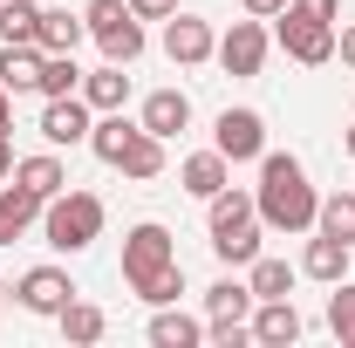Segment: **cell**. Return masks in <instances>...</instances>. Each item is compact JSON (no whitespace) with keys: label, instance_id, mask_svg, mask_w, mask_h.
Masks as SVG:
<instances>
[{"label":"cell","instance_id":"5bb4252c","mask_svg":"<svg viewBox=\"0 0 355 348\" xmlns=\"http://www.w3.org/2000/svg\"><path fill=\"white\" fill-rule=\"evenodd\" d=\"M253 342H266V348L301 342V314H294V301H253Z\"/></svg>","mask_w":355,"mask_h":348},{"label":"cell","instance_id":"277c9868","mask_svg":"<svg viewBox=\"0 0 355 348\" xmlns=\"http://www.w3.org/2000/svg\"><path fill=\"white\" fill-rule=\"evenodd\" d=\"M212 150H219L225 164H253V157H266L260 110H219V123H212Z\"/></svg>","mask_w":355,"mask_h":348},{"label":"cell","instance_id":"8fae6325","mask_svg":"<svg viewBox=\"0 0 355 348\" xmlns=\"http://www.w3.org/2000/svg\"><path fill=\"white\" fill-rule=\"evenodd\" d=\"M150 137H178L191 123V96L184 89H157V96H144V116H137Z\"/></svg>","mask_w":355,"mask_h":348},{"label":"cell","instance_id":"4316f807","mask_svg":"<svg viewBox=\"0 0 355 348\" xmlns=\"http://www.w3.org/2000/svg\"><path fill=\"white\" fill-rule=\"evenodd\" d=\"M328 328H335L342 348H355V280H335V294H328Z\"/></svg>","mask_w":355,"mask_h":348},{"label":"cell","instance_id":"8992f818","mask_svg":"<svg viewBox=\"0 0 355 348\" xmlns=\"http://www.w3.org/2000/svg\"><path fill=\"white\" fill-rule=\"evenodd\" d=\"M164 55H171L178 69H198V62H212V55H219L212 21H198V14H171V21H164Z\"/></svg>","mask_w":355,"mask_h":348},{"label":"cell","instance_id":"2e32d148","mask_svg":"<svg viewBox=\"0 0 355 348\" xmlns=\"http://www.w3.org/2000/svg\"><path fill=\"white\" fill-rule=\"evenodd\" d=\"M89 35L83 14H69V7H42V55H76Z\"/></svg>","mask_w":355,"mask_h":348},{"label":"cell","instance_id":"83f0119b","mask_svg":"<svg viewBox=\"0 0 355 348\" xmlns=\"http://www.w3.org/2000/svg\"><path fill=\"white\" fill-rule=\"evenodd\" d=\"M76 89H83L76 55H42V96H76Z\"/></svg>","mask_w":355,"mask_h":348},{"label":"cell","instance_id":"52a82bcc","mask_svg":"<svg viewBox=\"0 0 355 348\" xmlns=\"http://www.w3.org/2000/svg\"><path fill=\"white\" fill-rule=\"evenodd\" d=\"M89 130H96V110H89L83 96H48V110H42V137L55 143V150H76V143H89Z\"/></svg>","mask_w":355,"mask_h":348},{"label":"cell","instance_id":"30bf717a","mask_svg":"<svg viewBox=\"0 0 355 348\" xmlns=\"http://www.w3.org/2000/svg\"><path fill=\"white\" fill-rule=\"evenodd\" d=\"M42 205L48 198H35L28 184L7 177V184H0V246H14L21 232H35V225H42Z\"/></svg>","mask_w":355,"mask_h":348},{"label":"cell","instance_id":"4fadbf2b","mask_svg":"<svg viewBox=\"0 0 355 348\" xmlns=\"http://www.w3.org/2000/svg\"><path fill=\"white\" fill-rule=\"evenodd\" d=\"M349 253L355 246H342V239H308V253H301V273L308 280H321V287H335V280H349Z\"/></svg>","mask_w":355,"mask_h":348},{"label":"cell","instance_id":"f1b7e54d","mask_svg":"<svg viewBox=\"0 0 355 348\" xmlns=\"http://www.w3.org/2000/svg\"><path fill=\"white\" fill-rule=\"evenodd\" d=\"M103 55H110V62H123V69H130L137 55H144V21H116V28H110V35H103Z\"/></svg>","mask_w":355,"mask_h":348},{"label":"cell","instance_id":"836d02e7","mask_svg":"<svg viewBox=\"0 0 355 348\" xmlns=\"http://www.w3.org/2000/svg\"><path fill=\"white\" fill-rule=\"evenodd\" d=\"M239 7H246V14H253V21H273V14H280V7H287V0H239Z\"/></svg>","mask_w":355,"mask_h":348},{"label":"cell","instance_id":"9a60e30c","mask_svg":"<svg viewBox=\"0 0 355 348\" xmlns=\"http://www.w3.org/2000/svg\"><path fill=\"white\" fill-rule=\"evenodd\" d=\"M137 130H144V123H130L123 110H103V123L89 130V150H96L103 164H123V150L137 143Z\"/></svg>","mask_w":355,"mask_h":348},{"label":"cell","instance_id":"44dd1931","mask_svg":"<svg viewBox=\"0 0 355 348\" xmlns=\"http://www.w3.org/2000/svg\"><path fill=\"white\" fill-rule=\"evenodd\" d=\"M14 184H28L35 198H55L62 184H69V171H62V157H14Z\"/></svg>","mask_w":355,"mask_h":348},{"label":"cell","instance_id":"4dcf8cb0","mask_svg":"<svg viewBox=\"0 0 355 348\" xmlns=\"http://www.w3.org/2000/svg\"><path fill=\"white\" fill-rule=\"evenodd\" d=\"M178 294H184V273H178V266H164V273H157V280H150V287H144L137 301H150V307H171Z\"/></svg>","mask_w":355,"mask_h":348},{"label":"cell","instance_id":"d590c367","mask_svg":"<svg viewBox=\"0 0 355 348\" xmlns=\"http://www.w3.org/2000/svg\"><path fill=\"white\" fill-rule=\"evenodd\" d=\"M7 123H14V89H0V137H7Z\"/></svg>","mask_w":355,"mask_h":348},{"label":"cell","instance_id":"e0dca14e","mask_svg":"<svg viewBox=\"0 0 355 348\" xmlns=\"http://www.w3.org/2000/svg\"><path fill=\"white\" fill-rule=\"evenodd\" d=\"M150 342H157V348H198V342H205V321L178 314V301H171V307L150 314Z\"/></svg>","mask_w":355,"mask_h":348},{"label":"cell","instance_id":"8d00e7d4","mask_svg":"<svg viewBox=\"0 0 355 348\" xmlns=\"http://www.w3.org/2000/svg\"><path fill=\"white\" fill-rule=\"evenodd\" d=\"M14 177V150H7V137H0V184Z\"/></svg>","mask_w":355,"mask_h":348},{"label":"cell","instance_id":"e575fe53","mask_svg":"<svg viewBox=\"0 0 355 348\" xmlns=\"http://www.w3.org/2000/svg\"><path fill=\"white\" fill-rule=\"evenodd\" d=\"M335 55H342V62L355 69V28H335Z\"/></svg>","mask_w":355,"mask_h":348},{"label":"cell","instance_id":"9c48e42d","mask_svg":"<svg viewBox=\"0 0 355 348\" xmlns=\"http://www.w3.org/2000/svg\"><path fill=\"white\" fill-rule=\"evenodd\" d=\"M219 62H225V76H260V62H266V28L246 14V21H232L219 35Z\"/></svg>","mask_w":355,"mask_h":348},{"label":"cell","instance_id":"6da1fadb","mask_svg":"<svg viewBox=\"0 0 355 348\" xmlns=\"http://www.w3.org/2000/svg\"><path fill=\"white\" fill-rule=\"evenodd\" d=\"M253 205H260V225H273V232H308L314 212H321L301 157H287V150H266L260 157V191H253Z\"/></svg>","mask_w":355,"mask_h":348},{"label":"cell","instance_id":"603a6c76","mask_svg":"<svg viewBox=\"0 0 355 348\" xmlns=\"http://www.w3.org/2000/svg\"><path fill=\"white\" fill-rule=\"evenodd\" d=\"M314 225H321L328 239H342V246H355V191H335V198H321V212H314Z\"/></svg>","mask_w":355,"mask_h":348},{"label":"cell","instance_id":"3957f363","mask_svg":"<svg viewBox=\"0 0 355 348\" xmlns=\"http://www.w3.org/2000/svg\"><path fill=\"white\" fill-rule=\"evenodd\" d=\"M164 266H178V246H171V232L157 225V218H144V225H130L123 232V280H130V294H144Z\"/></svg>","mask_w":355,"mask_h":348},{"label":"cell","instance_id":"7402d4cb","mask_svg":"<svg viewBox=\"0 0 355 348\" xmlns=\"http://www.w3.org/2000/svg\"><path fill=\"white\" fill-rule=\"evenodd\" d=\"M205 314H212V321H246V314H253V287H246V280L205 287Z\"/></svg>","mask_w":355,"mask_h":348},{"label":"cell","instance_id":"5b68a950","mask_svg":"<svg viewBox=\"0 0 355 348\" xmlns=\"http://www.w3.org/2000/svg\"><path fill=\"white\" fill-rule=\"evenodd\" d=\"M273 21H280V35H273V42L287 48V55H294L301 69H321V62H335V28H328V21H308V14H287V7H280Z\"/></svg>","mask_w":355,"mask_h":348},{"label":"cell","instance_id":"d6a6232c","mask_svg":"<svg viewBox=\"0 0 355 348\" xmlns=\"http://www.w3.org/2000/svg\"><path fill=\"white\" fill-rule=\"evenodd\" d=\"M130 14H137V21H171L178 0H130Z\"/></svg>","mask_w":355,"mask_h":348},{"label":"cell","instance_id":"7a4b0ae2","mask_svg":"<svg viewBox=\"0 0 355 348\" xmlns=\"http://www.w3.org/2000/svg\"><path fill=\"white\" fill-rule=\"evenodd\" d=\"M96 232H103V198L96 191H55L42 205V239L55 246V253H83V246H96Z\"/></svg>","mask_w":355,"mask_h":348},{"label":"cell","instance_id":"7c38bea8","mask_svg":"<svg viewBox=\"0 0 355 348\" xmlns=\"http://www.w3.org/2000/svg\"><path fill=\"white\" fill-rule=\"evenodd\" d=\"M178 184H184L191 198H219L225 184H232V164H225L219 150H198V157H184V164H178Z\"/></svg>","mask_w":355,"mask_h":348},{"label":"cell","instance_id":"ac0fdd59","mask_svg":"<svg viewBox=\"0 0 355 348\" xmlns=\"http://www.w3.org/2000/svg\"><path fill=\"white\" fill-rule=\"evenodd\" d=\"M0 42L42 48V7L35 0H0Z\"/></svg>","mask_w":355,"mask_h":348},{"label":"cell","instance_id":"f546056e","mask_svg":"<svg viewBox=\"0 0 355 348\" xmlns=\"http://www.w3.org/2000/svg\"><path fill=\"white\" fill-rule=\"evenodd\" d=\"M83 21H89V35L103 42L116 21H130V0H89V7H83Z\"/></svg>","mask_w":355,"mask_h":348},{"label":"cell","instance_id":"484cf974","mask_svg":"<svg viewBox=\"0 0 355 348\" xmlns=\"http://www.w3.org/2000/svg\"><path fill=\"white\" fill-rule=\"evenodd\" d=\"M55 321H62V335H69V342H103V328H110V321H103V307H89V301H69Z\"/></svg>","mask_w":355,"mask_h":348},{"label":"cell","instance_id":"1f68e13d","mask_svg":"<svg viewBox=\"0 0 355 348\" xmlns=\"http://www.w3.org/2000/svg\"><path fill=\"white\" fill-rule=\"evenodd\" d=\"M287 14H308V21H328V28H335L342 0H287Z\"/></svg>","mask_w":355,"mask_h":348},{"label":"cell","instance_id":"ffe728a7","mask_svg":"<svg viewBox=\"0 0 355 348\" xmlns=\"http://www.w3.org/2000/svg\"><path fill=\"white\" fill-rule=\"evenodd\" d=\"M123 96H130L123 62H103L96 76H83V103H89V110H123Z\"/></svg>","mask_w":355,"mask_h":348},{"label":"cell","instance_id":"d6986e66","mask_svg":"<svg viewBox=\"0 0 355 348\" xmlns=\"http://www.w3.org/2000/svg\"><path fill=\"white\" fill-rule=\"evenodd\" d=\"M0 89H14V96H28V89H42V48H0Z\"/></svg>","mask_w":355,"mask_h":348},{"label":"cell","instance_id":"74e56055","mask_svg":"<svg viewBox=\"0 0 355 348\" xmlns=\"http://www.w3.org/2000/svg\"><path fill=\"white\" fill-rule=\"evenodd\" d=\"M342 143H349V157H355V130H349V137H342Z\"/></svg>","mask_w":355,"mask_h":348},{"label":"cell","instance_id":"cb8c5ba5","mask_svg":"<svg viewBox=\"0 0 355 348\" xmlns=\"http://www.w3.org/2000/svg\"><path fill=\"white\" fill-rule=\"evenodd\" d=\"M246 287H253V301H287L294 294V266L287 260H253V280Z\"/></svg>","mask_w":355,"mask_h":348},{"label":"cell","instance_id":"d4e9b609","mask_svg":"<svg viewBox=\"0 0 355 348\" xmlns=\"http://www.w3.org/2000/svg\"><path fill=\"white\" fill-rule=\"evenodd\" d=\"M123 177H157L164 171V137H150V130H137V143L123 150V164H116Z\"/></svg>","mask_w":355,"mask_h":348},{"label":"cell","instance_id":"ba28073f","mask_svg":"<svg viewBox=\"0 0 355 348\" xmlns=\"http://www.w3.org/2000/svg\"><path fill=\"white\" fill-rule=\"evenodd\" d=\"M14 294H21V307H28V314H62V307L76 301V280H69L62 266H28Z\"/></svg>","mask_w":355,"mask_h":348}]
</instances>
